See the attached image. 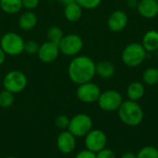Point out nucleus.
Listing matches in <instances>:
<instances>
[{
  "mask_svg": "<svg viewBox=\"0 0 158 158\" xmlns=\"http://www.w3.org/2000/svg\"><path fill=\"white\" fill-rule=\"evenodd\" d=\"M95 62L87 56L78 55L74 56L68 66V74L75 84H82L92 81L96 75Z\"/></svg>",
  "mask_w": 158,
  "mask_h": 158,
  "instance_id": "nucleus-1",
  "label": "nucleus"
},
{
  "mask_svg": "<svg viewBox=\"0 0 158 158\" xmlns=\"http://www.w3.org/2000/svg\"><path fill=\"white\" fill-rule=\"evenodd\" d=\"M119 119L127 126L136 127L140 125L144 118V113L142 106L135 101H123L118 109Z\"/></svg>",
  "mask_w": 158,
  "mask_h": 158,
  "instance_id": "nucleus-2",
  "label": "nucleus"
},
{
  "mask_svg": "<svg viewBox=\"0 0 158 158\" xmlns=\"http://www.w3.org/2000/svg\"><path fill=\"white\" fill-rule=\"evenodd\" d=\"M25 41L20 34L15 31L6 32L1 36L0 47L9 56H17L24 53Z\"/></svg>",
  "mask_w": 158,
  "mask_h": 158,
  "instance_id": "nucleus-3",
  "label": "nucleus"
},
{
  "mask_svg": "<svg viewBox=\"0 0 158 158\" xmlns=\"http://www.w3.org/2000/svg\"><path fill=\"white\" fill-rule=\"evenodd\" d=\"M121 58L126 66L130 68H135L140 66L145 60L146 50L142 44L131 43L124 48Z\"/></svg>",
  "mask_w": 158,
  "mask_h": 158,
  "instance_id": "nucleus-4",
  "label": "nucleus"
},
{
  "mask_svg": "<svg viewBox=\"0 0 158 158\" xmlns=\"http://www.w3.org/2000/svg\"><path fill=\"white\" fill-rule=\"evenodd\" d=\"M28 84V79L24 72L13 69L6 73L3 79L4 90H6L14 94L21 93Z\"/></svg>",
  "mask_w": 158,
  "mask_h": 158,
  "instance_id": "nucleus-5",
  "label": "nucleus"
},
{
  "mask_svg": "<svg viewBox=\"0 0 158 158\" xmlns=\"http://www.w3.org/2000/svg\"><path fill=\"white\" fill-rule=\"evenodd\" d=\"M93 126L94 122L92 118L85 113H80L69 119L68 131L76 138H81L85 137L93 130Z\"/></svg>",
  "mask_w": 158,
  "mask_h": 158,
  "instance_id": "nucleus-6",
  "label": "nucleus"
},
{
  "mask_svg": "<svg viewBox=\"0 0 158 158\" xmlns=\"http://www.w3.org/2000/svg\"><path fill=\"white\" fill-rule=\"evenodd\" d=\"M60 54L67 56H78L83 48L82 38L76 33H69L64 35L58 44Z\"/></svg>",
  "mask_w": 158,
  "mask_h": 158,
  "instance_id": "nucleus-7",
  "label": "nucleus"
},
{
  "mask_svg": "<svg viewBox=\"0 0 158 158\" xmlns=\"http://www.w3.org/2000/svg\"><path fill=\"white\" fill-rule=\"evenodd\" d=\"M122 103V95L119 92L116 90H106L105 92H102L97 100L99 107L106 112L117 111Z\"/></svg>",
  "mask_w": 158,
  "mask_h": 158,
  "instance_id": "nucleus-8",
  "label": "nucleus"
},
{
  "mask_svg": "<svg viewBox=\"0 0 158 158\" xmlns=\"http://www.w3.org/2000/svg\"><path fill=\"white\" fill-rule=\"evenodd\" d=\"M107 144V137L106 134L99 130V129H93L85 137H84V145L85 149L98 153L102 149L106 148Z\"/></svg>",
  "mask_w": 158,
  "mask_h": 158,
  "instance_id": "nucleus-9",
  "label": "nucleus"
},
{
  "mask_svg": "<svg viewBox=\"0 0 158 158\" xmlns=\"http://www.w3.org/2000/svg\"><path fill=\"white\" fill-rule=\"evenodd\" d=\"M100 87L92 81L80 84L76 91V95L80 101L85 104H93L97 102L101 94Z\"/></svg>",
  "mask_w": 158,
  "mask_h": 158,
  "instance_id": "nucleus-10",
  "label": "nucleus"
},
{
  "mask_svg": "<svg viewBox=\"0 0 158 158\" xmlns=\"http://www.w3.org/2000/svg\"><path fill=\"white\" fill-rule=\"evenodd\" d=\"M60 51L58 44L52 43L50 41L44 42L40 44L37 56L39 59L44 63H52L57 59Z\"/></svg>",
  "mask_w": 158,
  "mask_h": 158,
  "instance_id": "nucleus-11",
  "label": "nucleus"
},
{
  "mask_svg": "<svg viewBox=\"0 0 158 158\" xmlns=\"http://www.w3.org/2000/svg\"><path fill=\"white\" fill-rule=\"evenodd\" d=\"M77 138L68 130L62 131L56 138V147L64 155H69L76 149Z\"/></svg>",
  "mask_w": 158,
  "mask_h": 158,
  "instance_id": "nucleus-12",
  "label": "nucleus"
},
{
  "mask_svg": "<svg viewBox=\"0 0 158 158\" xmlns=\"http://www.w3.org/2000/svg\"><path fill=\"white\" fill-rule=\"evenodd\" d=\"M127 24H128V16L122 10L113 11L107 19L108 28L115 32H119L123 31L126 28Z\"/></svg>",
  "mask_w": 158,
  "mask_h": 158,
  "instance_id": "nucleus-13",
  "label": "nucleus"
},
{
  "mask_svg": "<svg viewBox=\"0 0 158 158\" xmlns=\"http://www.w3.org/2000/svg\"><path fill=\"white\" fill-rule=\"evenodd\" d=\"M137 9L143 18L153 19L158 15V3L156 0H140Z\"/></svg>",
  "mask_w": 158,
  "mask_h": 158,
  "instance_id": "nucleus-14",
  "label": "nucleus"
},
{
  "mask_svg": "<svg viewBox=\"0 0 158 158\" xmlns=\"http://www.w3.org/2000/svg\"><path fill=\"white\" fill-rule=\"evenodd\" d=\"M38 23L37 15L31 10H26L23 12L18 20V25L23 31H30L33 30Z\"/></svg>",
  "mask_w": 158,
  "mask_h": 158,
  "instance_id": "nucleus-15",
  "label": "nucleus"
},
{
  "mask_svg": "<svg viewBox=\"0 0 158 158\" xmlns=\"http://www.w3.org/2000/svg\"><path fill=\"white\" fill-rule=\"evenodd\" d=\"M63 14L65 19L69 22H76L82 16V8L78 3L72 2L64 6Z\"/></svg>",
  "mask_w": 158,
  "mask_h": 158,
  "instance_id": "nucleus-16",
  "label": "nucleus"
},
{
  "mask_svg": "<svg viewBox=\"0 0 158 158\" xmlns=\"http://www.w3.org/2000/svg\"><path fill=\"white\" fill-rule=\"evenodd\" d=\"M143 46L146 52H156L158 50V31L156 30L148 31L142 42Z\"/></svg>",
  "mask_w": 158,
  "mask_h": 158,
  "instance_id": "nucleus-17",
  "label": "nucleus"
},
{
  "mask_svg": "<svg viewBox=\"0 0 158 158\" xmlns=\"http://www.w3.org/2000/svg\"><path fill=\"white\" fill-rule=\"evenodd\" d=\"M145 93V87L143 82L133 81L127 88V96L129 100L131 101H139L142 99Z\"/></svg>",
  "mask_w": 158,
  "mask_h": 158,
  "instance_id": "nucleus-18",
  "label": "nucleus"
},
{
  "mask_svg": "<svg viewBox=\"0 0 158 158\" xmlns=\"http://www.w3.org/2000/svg\"><path fill=\"white\" fill-rule=\"evenodd\" d=\"M0 8L8 15H14L23 8L22 0H0Z\"/></svg>",
  "mask_w": 158,
  "mask_h": 158,
  "instance_id": "nucleus-19",
  "label": "nucleus"
},
{
  "mask_svg": "<svg viewBox=\"0 0 158 158\" xmlns=\"http://www.w3.org/2000/svg\"><path fill=\"white\" fill-rule=\"evenodd\" d=\"M96 74L102 79H109L115 74V66L110 61H101L96 64Z\"/></svg>",
  "mask_w": 158,
  "mask_h": 158,
  "instance_id": "nucleus-20",
  "label": "nucleus"
},
{
  "mask_svg": "<svg viewBox=\"0 0 158 158\" xmlns=\"http://www.w3.org/2000/svg\"><path fill=\"white\" fill-rule=\"evenodd\" d=\"M143 81L145 84L153 86L158 83V69L149 68L144 70L143 74Z\"/></svg>",
  "mask_w": 158,
  "mask_h": 158,
  "instance_id": "nucleus-21",
  "label": "nucleus"
},
{
  "mask_svg": "<svg viewBox=\"0 0 158 158\" xmlns=\"http://www.w3.org/2000/svg\"><path fill=\"white\" fill-rule=\"evenodd\" d=\"M46 35H47L48 41L58 44L65 34L63 32V30L60 27H58V26H51L47 30Z\"/></svg>",
  "mask_w": 158,
  "mask_h": 158,
  "instance_id": "nucleus-22",
  "label": "nucleus"
},
{
  "mask_svg": "<svg viewBox=\"0 0 158 158\" xmlns=\"http://www.w3.org/2000/svg\"><path fill=\"white\" fill-rule=\"evenodd\" d=\"M15 102V94L3 90L0 92V107L6 109L9 108Z\"/></svg>",
  "mask_w": 158,
  "mask_h": 158,
  "instance_id": "nucleus-23",
  "label": "nucleus"
},
{
  "mask_svg": "<svg viewBox=\"0 0 158 158\" xmlns=\"http://www.w3.org/2000/svg\"><path fill=\"white\" fill-rule=\"evenodd\" d=\"M136 155L137 158H158V149L155 146L147 145L140 149Z\"/></svg>",
  "mask_w": 158,
  "mask_h": 158,
  "instance_id": "nucleus-24",
  "label": "nucleus"
},
{
  "mask_svg": "<svg viewBox=\"0 0 158 158\" xmlns=\"http://www.w3.org/2000/svg\"><path fill=\"white\" fill-rule=\"evenodd\" d=\"M75 2L78 3L82 9L92 10L97 8L100 6L102 0H75Z\"/></svg>",
  "mask_w": 158,
  "mask_h": 158,
  "instance_id": "nucleus-25",
  "label": "nucleus"
},
{
  "mask_svg": "<svg viewBox=\"0 0 158 158\" xmlns=\"http://www.w3.org/2000/svg\"><path fill=\"white\" fill-rule=\"evenodd\" d=\"M40 44L34 41V40H30L25 42L24 44V53L28 54V55H37L38 50H39Z\"/></svg>",
  "mask_w": 158,
  "mask_h": 158,
  "instance_id": "nucleus-26",
  "label": "nucleus"
},
{
  "mask_svg": "<svg viewBox=\"0 0 158 158\" xmlns=\"http://www.w3.org/2000/svg\"><path fill=\"white\" fill-rule=\"evenodd\" d=\"M69 119L70 118H69L65 115H59L55 119V125L57 129H59L61 131H66L69 128Z\"/></svg>",
  "mask_w": 158,
  "mask_h": 158,
  "instance_id": "nucleus-27",
  "label": "nucleus"
},
{
  "mask_svg": "<svg viewBox=\"0 0 158 158\" xmlns=\"http://www.w3.org/2000/svg\"><path fill=\"white\" fill-rule=\"evenodd\" d=\"M115 152L110 148H104L98 153H96V158H116Z\"/></svg>",
  "mask_w": 158,
  "mask_h": 158,
  "instance_id": "nucleus-28",
  "label": "nucleus"
},
{
  "mask_svg": "<svg viewBox=\"0 0 158 158\" xmlns=\"http://www.w3.org/2000/svg\"><path fill=\"white\" fill-rule=\"evenodd\" d=\"M40 4V0H22L23 8L33 11Z\"/></svg>",
  "mask_w": 158,
  "mask_h": 158,
  "instance_id": "nucleus-29",
  "label": "nucleus"
},
{
  "mask_svg": "<svg viewBox=\"0 0 158 158\" xmlns=\"http://www.w3.org/2000/svg\"><path fill=\"white\" fill-rule=\"evenodd\" d=\"M74 158H96V154L87 149H84L80 151Z\"/></svg>",
  "mask_w": 158,
  "mask_h": 158,
  "instance_id": "nucleus-30",
  "label": "nucleus"
},
{
  "mask_svg": "<svg viewBox=\"0 0 158 158\" xmlns=\"http://www.w3.org/2000/svg\"><path fill=\"white\" fill-rule=\"evenodd\" d=\"M121 158H137V155L133 152H126L122 155Z\"/></svg>",
  "mask_w": 158,
  "mask_h": 158,
  "instance_id": "nucleus-31",
  "label": "nucleus"
},
{
  "mask_svg": "<svg viewBox=\"0 0 158 158\" xmlns=\"http://www.w3.org/2000/svg\"><path fill=\"white\" fill-rule=\"evenodd\" d=\"M6 53L3 51V49L0 47V66L3 65L6 61Z\"/></svg>",
  "mask_w": 158,
  "mask_h": 158,
  "instance_id": "nucleus-32",
  "label": "nucleus"
},
{
  "mask_svg": "<svg viewBox=\"0 0 158 158\" xmlns=\"http://www.w3.org/2000/svg\"><path fill=\"white\" fill-rule=\"evenodd\" d=\"M137 1L136 0H128V6L131 7V8H135L137 7Z\"/></svg>",
  "mask_w": 158,
  "mask_h": 158,
  "instance_id": "nucleus-33",
  "label": "nucleus"
},
{
  "mask_svg": "<svg viewBox=\"0 0 158 158\" xmlns=\"http://www.w3.org/2000/svg\"><path fill=\"white\" fill-rule=\"evenodd\" d=\"M58 2L61 3L63 6H66V5H68V4H70V3H72V2H75V0H58Z\"/></svg>",
  "mask_w": 158,
  "mask_h": 158,
  "instance_id": "nucleus-34",
  "label": "nucleus"
},
{
  "mask_svg": "<svg viewBox=\"0 0 158 158\" xmlns=\"http://www.w3.org/2000/svg\"><path fill=\"white\" fill-rule=\"evenodd\" d=\"M4 158H18V157H15V156H6V157H4Z\"/></svg>",
  "mask_w": 158,
  "mask_h": 158,
  "instance_id": "nucleus-35",
  "label": "nucleus"
},
{
  "mask_svg": "<svg viewBox=\"0 0 158 158\" xmlns=\"http://www.w3.org/2000/svg\"><path fill=\"white\" fill-rule=\"evenodd\" d=\"M156 56H157V58H158V50L156 51Z\"/></svg>",
  "mask_w": 158,
  "mask_h": 158,
  "instance_id": "nucleus-36",
  "label": "nucleus"
},
{
  "mask_svg": "<svg viewBox=\"0 0 158 158\" xmlns=\"http://www.w3.org/2000/svg\"><path fill=\"white\" fill-rule=\"evenodd\" d=\"M0 42H1V36H0Z\"/></svg>",
  "mask_w": 158,
  "mask_h": 158,
  "instance_id": "nucleus-37",
  "label": "nucleus"
},
{
  "mask_svg": "<svg viewBox=\"0 0 158 158\" xmlns=\"http://www.w3.org/2000/svg\"><path fill=\"white\" fill-rule=\"evenodd\" d=\"M156 2H157V3H158V0H156Z\"/></svg>",
  "mask_w": 158,
  "mask_h": 158,
  "instance_id": "nucleus-38",
  "label": "nucleus"
}]
</instances>
